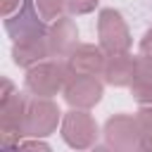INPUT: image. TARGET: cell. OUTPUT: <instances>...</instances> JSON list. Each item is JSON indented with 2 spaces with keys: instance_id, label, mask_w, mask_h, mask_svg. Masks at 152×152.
Wrapping results in <instances>:
<instances>
[{
  "instance_id": "cell-1",
  "label": "cell",
  "mask_w": 152,
  "mask_h": 152,
  "mask_svg": "<svg viewBox=\"0 0 152 152\" xmlns=\"http://www.w3.org/2000/svg\"><path fill=\"white\" fill-rule=\"evenodd\" d=\"M71 71L66 66V59H43L26 69L24 86L31 95L38 97H52L64 90V83L69 81Z\"/></svg>"
},
{
  "instance_id": "cell-12",
  "label": "cell",
  "mask_w": 152,
  "mask_h": 152,
  "mask_svg": "<svg viewBox=\"0 0 152 152\" xmlns=\"http://www.w3.org/2000/svg\"><path fill=\"white\" fill-rule=\"evenodd\" d=\"M52 57L50 52V43H48V36L45 38H36V40H24V43H14L12 45V59L17 66H33L43 59Z\"/></svg>"
},
{
  "instance_id": "cell-14",
  "label": "cell",
  "mask_w": 152,
  "mask_h": 152,
  "mask_svg": "<svg viewBox=\"0 0 152 152\" xmlns=\"http://www.w3.org/2000/svg\"><path fill=\"white\" fill-rule=\"evenodd\" d=\"M135 119L140 128V150H152V104H142Z\"/></svg>"
},
{
  "instance_id": "cell-18",
  "label": "cell",
  "mask_w": 152,
  "mask_h": 152,
  "mask_svg": "<svg viewBox=\"0 0 152 152\" xmlns=\"http://www.w3.org/2000/svg\"><path fill=\"white\" fill-rule=\"evenodd\" d=\"M140 55H150L152 57V26L145 31V36L140 38Z\"/></svg>"
},
{
  "instance_id": "cell-6",
  "label": "cell",
  "mask_w": 152,
  "mask_h": 152,
  "mask_svg": "<svg viewBox=\"0 0 152 152\" xmlns=\"http://www.w3.org/2000/svg\"><path fill=\"white\" fill-rule=\"evenodd\" d=\"M28 95L14 93L10 100L0 102V138L5 147H17V142L26 135L24 133V114H26Z\"/></svg>"
},
{
  "instance_id": "cell-13",
  "label": "cell",
  "mask_w": 152,
  "mask_h": 152,
  "mask_svg": "<svg viewBox=\"0 0 152 152\" xmlns=\"http://www.w3.org/2000/svg\"><path fill=\"white\" fill-rule=\"evenodd\" d=\"M128 88L140 104H152V57L150 55L135 57V74Z\"/></svg>"
},
{
  "instance_id": "cell-11",
  "label": "cell",
  "mask_w": 152,
  "mask_h": 152,
  "mask_svg": "<svg viewBox=\"0 0 152 152\" xmlns=\"http://www.w3.org/2000/svg\"><path fill=\"white\" fill-rule=\"evenodd\" d=\"M133 74H135V57H133L131 52L107 55V62H104L102 76H104V81H107L109 86H116V88L131 86Z\"/></svg>"
},
{
  "instance_id": "cell-7",
  "label": "cell",
  "mask_w": 152,
  "mask_h": 152,
  "mask_svg": "<svg viewBox=\"0 0 152 152\" xmlns=\"http://www.w3.org/2000/svg\"><path fill=\"white\" fill-rule=\"evenodd\" d=\"M102 81L97 76H78V74H71L69 81L64 83V100L69 107H76V109H90L95 107L100 100H102Z\"/></svg>"
},
{
  "instance_id": "cell-16",
  "label": "cell",
  "mask_w": 152,
  "mask_h": 152,
  "mask_svg": "<svg viewBox=\"0 0 152 152\" xmlns=\"http://www.w3.org/2000/svg\"><path fill=\"white\" fill-rule=\"evenodd\" d=\"M97 2L100 0H64L69 14H88L97 7Z\"/></svg>"
},
{
  "instance_id": "cell-17",
  "label": "cell",
  "mask_w": 152,
  "mask_h": 152,
  "mask_svg": "<svg viewBox=\"0 0 152 152\" xmlns=\"http://www.w3.org/2000/svg\"><path fill=\"white\" fill-rule=\"evenodd\" d=\"M21 2H24V0H0V12H2V17H10L12 12H17Z\"/></svg>"
},
{
  "instance_id": "cell-9",
  "label": "cell",
  "mask_w": 152,
  "mask_h": 152,
  "mask_svg": "<svg viewBox=\"0 0 152 152\" xmlns=\"http://www.w3.org/2000/svg\"><path fill=\"white\" fill-rule=\"evenodd\" d=\"M64 59H66V66H69L71 74H78V76H97L104 69L107 52L100 45L83 43V45H76L71 50V55L64 57Z\"/></svg>"
},
{
  "instance_id": "cell-15",
  "label": "cell",
  "mask_w": 152,
  "mask_h": 152,
  "mask_svg": "<svg viewBox=\"0 0 152 152\" xmlns=\"http://www.w3.org/2000/svg\"><path fill=\"white\" fill-rule=\"evenodd\" d=\"M33 2H36L38 12H40V17H43L45 21H55V19L64 17V14H62V12L66 10L64 0H33Z\"/></svg>"
},
{
  "instance_id": "cell-4",
  "label": "cell",
  "mask_w": 152,
  "mask_h": 152,
  "mask_svg": "<svg viewBox=\"0 0 152 152\" xmlns=\"http://www.w3.org/2000/svg\"><path fill=\"white\" fill-rule=\"evenodd\" d=\"M62 138L74 150L93 147L97 140V124L90 116V112L71 107V112H66L62 116Z\"/></svg>"
},
{
  "instance_id": "cell-2",
  "label": "cell",
  "mask_w": 152,
  "mask_h": 152,
  "mask_svg": "<svg viewBox=\"0 0 152 152\" xmlns=\"http://www.w3.org/2000/svg\"><path fill=\"white\" fill-rule=\"evenodd\" d=\"M5 28H7V33H10V38L14 43L45 38L48 31H50L48 21L40 17V12H38V7H36L33 0H24L17 12H12L10 17H5Z\"/></svg>"
},
{
  "instance_id": "cell-5",
  "label": "cell",
  "mask_w": 152,
  "mask_h": 152,
  "mask_svg": "<svg viewBox=\"0 0 152 152\" xmlns=\"http://www.w3.org/2000/svg\"><path fill=\"white\" fill-rule=\"evenodd\" d=\"M97 36H100V48L107 55H119V52L131 50V31L116 10H102L100 12Z\"/></svg>"
},
{
  "instance_id": "cell-8",
  "label": "cell",
  "mask_w": 152,
  "mask_h": 152,
  "mask_svg": "<svg viewBox=\"0 0 152 152\" xmlns=\"http://www.w3.org/2000/svg\"><path fill=\"white\" fill-rule=\"evenodd\" d=\"M104 140L107 147L114 150H135L140 147V128L138 119L131 114H116L104 124Z\"/></svg>"
},
{
  "instance_id": "cell-19",
  "label": "cell",
  "mask_w": 152,
  "mask_h": 152,
  "mask_svg": "<svg viewBox=\"0 0 152 152\" xmlns=\"http://www.w3.org/2000/svg\"><path fill=\"white\" fill-rule=\"evenodd\" d=\"M17 147H19V150H21V147H40V150H48L50 145H48V142H40V140H28V142H19Z\"/></svg>"
},
{
  "instance_id": "cell-10",
  "label": "cell",
  "mask_w": 152,
  "mask_h": 152,
  "mask_svg": "<svg viewBox=\"0 0 152 152\" xmlns=\"http://www.w3.org/2000/svg\"><path fill=\"white\" fill-rule=\"evenodd\" d=\"M48 43L52 57H69L71 50L78 45V28L71 17H59L50 24L48 31Z\"/></svg>"
},
{
  "instance_id": "cell-3",
  "label": "cell",
  "mask_w": 152,
  "mask_h": 152,
  "mask_svg": "<svg viewBox=\"0 0 152 152\" xmlns=\"http://www.w3.org/2000/svg\"><path fill=\"white\" fill-rule=\"evenodd\" d=\"M62 121L59 107L50 97H28L26 114H24V133L33 138H45L57 131V124Z\"/></svg>"
}]
</instances>
